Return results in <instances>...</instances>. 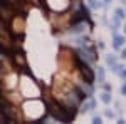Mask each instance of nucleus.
Returning a JSON list of instances; mask_svg holds the SVG:
<instances>
[{
    "mask_svg": "<svg viewBox=\"0 0 126 124\" xmlns=\"http://www.w3.org/2000/svg\"><path fill=\"white\" fill-rule=\"evenodd\" d=\"M78 57L79 59H82L86 64H94L97 60L96 57V50L94 49H89L87 45H82V47L78 50Z\"/></svg>",
    "mask_w": 126,
    "mask_h": 124,
    "instance_id": "f257e3e1",
    "label": "nucleus"
},
{
    "mask_svg": "<svg viewBox=\"0 0 126 124\" xmlns=\"http://www.w3.org/2000/svg\"><path fill=\"white\" fill-rule=\"evenodd\" d=\"M78 89L84 94V97H91L93 96V92H94V89H93V84H89V82H79L78 84Z\"/></svg>",
    "mask_w": 126,
    "mask_h": 124,
    "instance_id": "f03ea898",
    "label": "nucleus"
},
{
    "mask_svg": "<svg viewBox=\"0 0 126 124\" xmlns=\"http://www.w3.org/2000/svg\"><path fill=\"white\" fill-rule=\"evenodd\" d=\"M126 44V37L125 35H113V49L114 50H121V47H125Z\"/></svg>",
    "mask_w": 126,
    "mask_h": 124,
    "instance_id": "7ed1b4c3",
    "label": "nucleus"
},
{
    "mask_svg": "<svg viewBox=\"0 0 126 124\" xmlns=\"http://www.w3.org/2000/svg\"><path fill=\"white\" fill-rule=\"evenodd\" d=\"M96 107V101L93 97H87V101H84V104L81 106V112H93V109Z\"/></svg>",
    "mask_w": 126,
    "mask_h": 124,
    "instance_id": "20e7f679",
    "label": "nucleus"
},
{
    "mask_svg": "<svg viewBox=\"0 0 126 124\" xmlns=\"http://www.w3.org/2000/svg\"><path fill=\"white\" fill-rule=\"evenodd\" d=\"M87 5H89V9H101L103 2H99V0H87Z\"/></svg>",
    "mask_w": 126,
    "mask_h": 124,
    "instance_id": "39448f33",
    "label": "nucleus"
},
{
    "mask_svg": "<svg viewBox=\"0 0 126 124\" xmlns=\"http://www.w3.org/2000/svg\"><path fill=\"white\" fill-rule=\"evenodd\" d=\"M96 76H97V82L103 84V82H104V67H97Z\"/></svg>",
    "mask_w": 126,
    "mask_h": 124,
    "instance_id": "423d86ee",
    "label": "nucleus"
},
{
    "mask_svg": "<svg viewBox=\"0 0 126 124\" xmlns=\"http://www.w3.org/2000/svg\"><path fill=\"white\" fill-rule=\"evenodd\" d=\"M106 64H108L109 67H113L114 64H118V59H116V55H113V54L106 55Z\"/></svg>",
    "mask_w": 126,
    "mask_h": 124,
    "instance_id": "0eeeda50",
    "label": "nucleus"
},
{
    "mask_svg": "<svg viewBox=\"0 0 126 124\" xmlns=\"http://www.w3.org/2000/svg\"><path fill=\"white\" fill-rule=\"evenodd\" d=\"M114 17H116V19H119V20H123L126 17V10L121 9V7H119V9H116V10H114Z\"/></svg>",
    "mask_w": 126,
    "mask_h": 124,
    "instance_id": "6e6552de",
    "label": "nucleus"
},
{
    "mask_svg": "<svg viewBox=\"0 0 126 124\" xmlns=\"http://www.w3.org/2000/svg\"><path fill=\"white\" fill-rule=\"evenodd\" d=\"M101 101H103L104 104H111V92H106V91H104V92L101 94Z\"/></svg>",
    "mask_w": 126,
    "mask_h": 124,
    "instance_id": "1a4fd4ad",
    "label": "nucleus"
},
{
    "mask_svg": "<svg viewBox=\"0 0 126 124\" xmlns=\"http://www.w3.org/2000/svg\"><path fill=\"white\" fill-rule=\"evenodd\" d=\"M15 62H19L20 66H24V64H25V60H24V55H22V52H20L19 55L15 54Z\"/></svg>",
    "mask_w": 126,
    "mask_h": 124,
    "instance_id": "9d476101",
    "label": "nucleus"
},
{
    "mask_svg": "<svg viewBox=\"0 0 126 124\" xmlns=\"http://www.w3.org/2000/svg\"><path fill=\"white\" fill-rule=\"evenodd\" d=\"M104 116L109 117V119H113V117H114V112H113V111H109V109H106V111H104Z\"/></svg>",
    "mask_w": 126,
    "mask_h": 124,
    "instance_id": "9b49d317",
    "label": "nucleus"
},
{
    "mask_svg": "<svg viewBox=\"0 0 126 124\" xmlns=\"http://www.w3.org/2000/svg\"><path fill=\"white\" fill-rule=\"evenodd\" d=\"M101 121H103V119H101V116H93V123H94V124H99Z\"/></svg>",
    "mask_w": 126,
    "mask_h": 124,
    "instance_id": "f8f14e48",
    "label": "nucleus"
},
{
    "mask_svg": "<svg viewBox=\"0 0 126 124\" xmlns=\"http://www.w3.org/2000/svg\"><path fill=\"white\" fill-rule=\"evenodd\" d=\"M103 89H104L106 92H111V86H109V84H104V82H103Z\"/></svg>",
    "mask_w": 126,
    "mask_h": 124,
    "instance_id": "ddd939ff",
    "label": "nucleus"
},
{
    "mask_svg": "<svg viewBox=\"0 0 126 124\" xmlns=\"http://www.w3.org/2000/svg\"><path fill=\"white\" fill-rule=\"evenodd\" d=\"M119 91H121V96H126V82L121 86V89H119Z\"/></svg>",
    "mask_w": 126,
    "mask_h": 124,
    "instance_id": "4468645a",
    "label": "nucleus"
},
{
    "mask_svg": "<svg viewBox=\"0 0 126 124\" xmlns=\"http://www.w3.org/2000/svg\"><path fill=\"white\" fill-rule=\"evenodd\" d=\"M121 57L126 59V47H121Z\"/></svg>",
    "mask_w": 126,
    "mask_h": 124,
    "instance_id": "2eb2a0df",
    "label": "nucleus"
},
{
    "mask_svg": "<svg viewBox=\"0 0 126 124\" xmlns=\"http://www.w3.org/2000/svg\"><path fill=\"white\" fill-rule=\"evenodd\" d=\"M113 0H103V5H108V3H111Z\"/></svg>",
    "mask_w": 126,
    "mask_h": 124,
    "instance_id": "dca6fc26",
    "label": "nucleus"
},
{
    "mask_svg": "<svg viewBox=\"0 0 126 124\" xmlns=\"http://www.w3.org/2000/svg\"><path fill=\"white\" fill-rule=\"evenodd\" d=\"M2 69H3V62L0 60V70H2Z\"/></svg>",
    "mask_w": 126,
    "mask_h": 124,
    "instance_id": "f3484780",
    "label": "nucleus"
},
{
    "mask_svg": "<svg viewBox=\"0 0 126 124\" xmlns=\"http://www.w3.org/2000/svg\"><path fill=\"white\" fill-rule=\"evenodd\" d=\"M123 30H125V35H126V24H125V27H123Z\"/></svg>",
    "mask_w": 126,
    "mask_h": 124,
    "instance_id": "a211bd4d",
    "label": "nucleus"
}]
</instances>
